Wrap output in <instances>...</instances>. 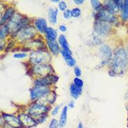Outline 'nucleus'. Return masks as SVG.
<instances>
[{
	"label": "nucleus",
	"mask_w": 128,
	"mask_h": 128,
	"mask_svg": "<svg viewBox=\"0 0 128 128\" xmlns=\"http://www.w3.org/2000/svg\"><path fill=\"white\" fill-rule=\"evenodd\" d=\"M47 45L48 46V48L51 51L53 55H58L59 52H60V46L58 43L56 41H48L47 40Z\"/></svg>",
	"instance_id": "nucleus-19"
},
{
	"label": "nucleus",
	"mask_w": 128,
	"mask_h": 128,
	"mask_svg": "<svg viewBox=\"0 0 128 128\" xmlns=\"http://www.w3.org/2000/svg\"><path fill=\"white\" fill-rule=\"evenodd\" d=\"M59 127L60 122L56 119H52L49 125V128H58Z\"/></svg>",
	"instance_id": "nucleus-29"
},
{
	"label": "nucleus",
	"mask_w": 128,
	"mask_h": 128,
	"mask_svg": "<svg viewBox=\"0 0 128 128\" xmlns=\"http://www.w3.org/2000/svg\"><path fill=\"white\" fill-rule=\"evenodd\" d=\"M58 9L55 7H50L48 9V19L50 22L52 24H56L58 21Z\"/></svg>",
	"instance_id": "nucleus-16"
},
{
	"label": "nucleus",
	"mask_w": 128,
	"mask_h": 128,
	"mask_svg": "<svg viewBox=\"0 0 128 128\" xmlns=\"http://www.w3.org/2000/svg\"><path fill=\"white\" fill-rule=\"evenodd\" d=\"M122 18L124 20L128 19V0L124 1V6L122 8Z\"/></svg>",
	"instance_id": "nucleus-24"
},
{
	"label": "nucleus",
	"mask_w": 128,
	"mask_h": 128,
	"mask_svg": "<svg viewBox=\"0 0 128 128\" xmlns=\"http://www.w3.org/2000/svg\"><path fill=\"white\" fill-rule=\"evenodd\" d=\"M74 84H75L76 86L79 87V88H81L83 86V81L82 80L79 78H75L74 79Z\"/></svg>",
	"instance_id": "nucleus-30"
},
{
	"label": "nucleus",
	"mask_w": 128,
	"mask_h": 128,
	"mask_svg": "<svg viewBox=\"0 0 128 128\" xmlns=\"http://www.w3.org/2000/svg\"><path fill=\"white\" fill-rule=\"evenodd\" d=\"M58 79L59 78L58 76L52 74H50L48 76L36 80L34 81V84L36 86H48L50 85L56 83Z\"/></svg>",
	"instance_id": "nucleus-9"
},
{
	"label": "nucleus",
	"mask_w": 128,
	"mask_h": 128,
	"mask_svg": "<svg viewBox=\"0 0 128 128\" xmlns=\"http://www.w3.org/2000/svg\"><path fill=\"white\" fill-rule=\"evenodd\" d=\"M74 3L78 5H81L84 3V1L83 0H74Z\"/></svg>",
	"instance_id": "nucleus-38"
},
{
	"label": "nucleus",
	"mask_w": 128,
	"mask_h": 128,
	"mask_svg": "<svg viewBox=\"0 0 128 128\" xmlns=\"http://www.w3.org/2000/svg\"><path fill=\"white\" fill-rule=\"evenodd\" d=\"M60 53L62 54V56L64 58V59L66 61V62L67 64V65L72 67L74 66L76 64V60L72 57V53L70 50H60Z\"/></svg>",
	"instance_id": "nucleus-13"
},
{
	"label": "nucleus",
	"mask_w": 128,
	"mask_h": 128,
	"mask_svg": "<svg viewBox=\"0 0 128 128\" xmlns=\"http://www.w3.org/2000/svg\"><path fill=\"white\" fill-rule=\"evenodd\" d=\"M97 20H102L107 22L108 23H115L117 22V19L115 17L113 13L106 8H103L97 14Z\"/></svg>",
	"instance_id": "nucleus-5"
},
{
	"label": "nucleus",
	"mask_w": 128,
	"mask_h": 128,
	"mask_svg": "<svg viewBox=\"0 0 128 128\" xmlns=\"http://www.w3.org/2000/svg\"><path fill=\"white\" fill-rule=\"evenodd\" d=\"M104 8H107L113 14H117L120 9L116 1H106Z\"/></svg>",
	"instance_id": "nucleus-18"
},
{
	"label": "nucleus",
	"mask_w": 128,
	"mask_h": 128,
	"mask_svg": "<svg viewBox=\"0 0 128 128\" xmlns=\"http://www.w3.org/2000/svg\"><path fill=\"white\" fill-rule=\"evenodd\" d=\"M128 64V52L123 48H118L114 52L113 61L111 62V70L115 74H122Z\"/></svg>",
	"instance_id": "nucleus-1"
},
{
	"label": "nucleus",
	"mask_w": 128,
	"mask_h": 128,
	"mask_svg": "<svg viewBox=\"0 0 128 128\" xmlns=\"http://www.w3.org/2000/svg\"><path fill=\"white\" fill-rule=\"evenodd\" d=\"M48 107L42 104L36 103L32 105L30 107L28 112L29 114L33 117H38L42 116L43 115H45L46 113L48 111Z\"/></svg>",
	"instance_id": "nucleus-7"
},
{
	"label": "nucleus",
	"mask_w": 128,
	"mask_h": 128,
	"mask_svg": "<svg viewBox=\"0 0 128 128\" xmlns=\"http://www.w3.org/2000/svg\"></svg>",
	"instance_id": "nucleus-41"
},
{
	"label": "nucleus",
	"mask_w": 128,
	"mask_h": 128,
	"mask_svg": "<svg viewBox=\"0 0 128 128\" xmlns=\"http://www.w3.org/2000/svg\"><path fill=\"white\" fill-rule=\"evenodd\" d=\"M68 106H65L62 110L60 118V128H64L66 123V118H67V110H68Z\"/></svg>",
	"instance_id": "nucleus-22"
},
{
	"label": "nucleus",
	"mask_w": 128,
	"mask_h": 128,
	"mask_svg": "<svg viewBox=\"0 0 128 128\" xmlns=\"http://www.w3.org/2000/svg\"><path fill=\"white\" fill-rule=\"evenodd\" d=\"M78 128H84L83 124H82V122H79V123H78Z\"/></svg>",
	"instance_id": "nucleus-39"
},
{
	"label": "nucleus",
	"mask_w": 128,
	"mask_h": 128,
	"mask_svg": "<svg viewBox=\"0 0 128 128\" xmlns=\"http://www.w3.org/2000/svg\"><path fill=\"white\" fill-rule=\"evenodd\" d=\"M32 71L34 74L44 77V76H48V74H51V72H53V69L50 64H45L34 65L32 67Z\"/></svg>",
	"instance_id": "nucleus-6"
},
{
	"label": "nucleus",
	"mask_w": 128,
	"mask_h": 128,
	"mask_svg": "<svg viewBox=\"0 0 128 128\" xmlns=\"http://www.w3.org/2000/svg\"><path fill=\"white\" fill-rule=\"evenodd\" d=\"M26 56H27V54L24 52H19V53H16L14 55V57L16 59H22V58H24Z\"/></svg>",
	"instance_id": "nucleus-31"
},
{
	"label": "nucleus",
	"mask_w": 128,
	"mask_h": 128,
	"mask_svg": "<svg viewBox=\"0 0 128 128\" xmlns=\"http://www.w3.org/2000/svg\"><path fill=\"white\" fill-rule=\"evenodd\" d=\"M90 3H91V5L93 7L94 9L95 10H97V11H98V12L103 8L102 4H101V2L100 1L92 0V1H90Z\"/></svg>",
	"instance_id": "nucleus-25"
},
{
	"label": "nucleus",
	"mask_w": 128,
	"mask_h": 128,
	"mask_svg": "<svg viewBox=\"0 0 128 128\" xmlns=\"http://www.w3.org/2000/svg\"><path fill=\"white\" fill-rule=\"evenodd\" d=\"M14 9L12 8H8L5 13L4 14V15L1 18V21H0V24L1 25L4 24L6 21H8V20H10L11 18L14 16Z\"/></svg>",
	"instance_id": "nucleus-20"
},
{
	"label": "nucleus",
	"mask_w": 128,
	"mask_h": 128,
	"mask_svg": "<svg viewBox=\"0 0 128 128\" xmlns=\"http://www.w3.org/2000/svg\"><path fill=\"white\" fill-rule=\"evenodd\" d=\"M100 53L102 55V62L101 66L106 64L111 60L112 56V50L109 46L103 44L100 48Z\"/></svg>",
	"instance_id": "nucleus-10"
},
{
	"label": "nucleus",
	"mask_w": 128,
	"mask_h": 128,
	"mask_svg": "<svg viewBox=\"0 0 128 128\" xmlns=\"http://www.w3.org/2000/svg\"><path fill=\"white\" fill-rule=\"evenodd\" d=\"M36 34V29L33 27H27V28L22 29L21 31L18 33V37L22 41H28L30 39H32L33 37H34L35 35Z\"/></svg>",
	"instance_id": "nucleus-8"
},
{
	"label": "nucleus",
	"mask_w": 128,
	"mask_h": 128,
	"mask_svg": "<svg viewBox=\"0 0 128 128\" xmlns=\"http://www.w3.org/2000/svg\"><path fill=\"white\" fill-rule=\"evenodd\" d=\"M94 30L99 36H106L111 31V24L107 22L97 20L94 24Z\"/></svg>",
	"instance_id": "nucleus-3"
},
{
	"label": "nucleus",
	"mask_w": 128,
	"mask_h": 128,
	"mask_svg": "<svg viewBox=\"0 0 128 128\" xmlns=\"http://www.w3.org/2000/svg\"><path fill=\"white\" fill-rule=\"evenodd\" d=\"M51 2H54V3H56V2H60L58 0H53V1L52 0Z\"/></svg>",
	"instance_id": "nucleus-40"
},
{
	"label": "nucleus",
	"mask_w": 128,
	"mask_h": 128,
	"mask_svg": "<svg viewBox=\"0 0 128 128\" xmlns=\"http://www.w3.org/2000/svg\"><path fill=\"white\" fill-rule=\"evenodd\" d=\"M51 94V96H50V93H48L47 94V97H46V100H48L49 103H50V104H53V102H55L56 99V94L55 92H50Z\"/></svg>",
	"instance_id": "nucleus-28"
},
{
	"label": "nucleus",
	"mask_w": 128,
	"mask_h": 128,
	"mask_svg": "<svg viewBox=\"0 0 128 128\" xmlns=\"http://www.w3.org/2000/svg\"><path fill=\"white\" fill-rule=\"evenodd\" d=\"M81 69H80V67L78 66H75L74 67V74L77 78H79L80 76H81Z\"/></svg>",
	"instance_id": "nucleus-34"
},
{
	"label": "nucleus",
	"mask_w": 128,
	"mask_h": 128,
	"mask_svg": "<svg viewBox=\"0 0 128 128\" xmlns=\"http://www.w3.org/2000/svg\"><path fill=\"white\" fill-rule=\"evenodd\" d=\"M50 92L48 86H35L30 90V97L32 100H35L38 98L44 97L46 94H48Z\"/></svg>",
	"instance_id": "nucleus-4"
},
{
	"label": "nucleus",
	"mask_w": 128,
	"mask_h": 128,
	"mask_svg": "<svg viewBox=\"0 0 128 128\" xmlns=\"http://www.w3.org/2000/svg\"><path fill=\"white\" fill-rule=\"evenodd\" d=\"M69 90H70V94H71V96L74 99H75V100H77L79 97L80 95L81 94V93H82V88L76 86V85L74 84V83H72L70 86Z\"/></svg>",
	"instance_id": "nucleus-17"
},
{
	"label": "nucleus",
	"mask_w": 128,
	"mask_h": 128,
	"mask_svg": "<svg viewBox=\"0 0 128 128\" xmlns=\"http://www.w3.org/2000/svg\"><path fill=\"white\" fill-rule=\"evenodd\" d=\"M19 119L20 120L22 124L26 127H32L36 124V121L34 120L30 114H21L18 116Z\"/></svg>",
	"instance_id": "nucleus-14"
},
{
	"label": "nucleus",
	"mask_w": 128,
	"mask_h": 128,
	"mask_svg": "<svg viewBox=\"0 0 128 128\" xmlns=\"http://www.w3.org/2000/svg\"><path fill=\"white\" fill-rule=\"evenodd\" d=\"M66 4L65 3V2L64 1H61L59 2V8L61 10H63V11H65L66 9Z\"/></svg>",
	"instance_id": "nucleus-32"
},
{
	"label": "nucleus",
	"mask_w": 128,
	"mask_h": 128,
	"mask_svg": "<svg viewBox=\"0 0 128 128\" xmlns=\"http://www.w3.org/2000/svg\"><path fill=\"white\" fill-rule=\"evenodd\" d=\"M61 106V105H58V106H56V107L54 108L53 109H52V116H56V115L58 114V111L60 110V108Z\"/></svg>",
	"instance_id": "nucleus-35"
},
{
	"label": "nucleus",
	"mask_w": 128,
	"mask_h": 128,
	"mask_svg": "<svg viewBox=\"0 0 128 128\" xmlns=\"http://www.w3.org/2000/svg\"><path fill=\"white\" fill-rule=\"evenodd\" d=\"M23 19L22 16L20 14H15L14 16L11 18L8 23V27L10 29V31L12 32H16L18 27L19 26V24L21 22L22 20Z\"/></svg>",
	"instance_id": "nucleus-12"
},
{
	"label": "nucleus",
	"mask_w": 128,
	"mask_h": 128,
	"mask_svg": "<svg viewBox=\"0 0 128 128\" xmlns=\"http://www.w3.org/2000/svg\"><path fill=\"white\" fill-rule=\"evenodd\" d=\"M59 30L62 32H65L66 31V27L64 24H61V25H60Z\"/></svg>",
	"instance_id": "nucleus-36"
},
{
	"label": "nucleus",
	"mask_w": 128,
	"mask_h": 128,
	"mask_svg": "<svg viewBox=\"0 0 128 128\" xmlns=\"http://www.w3.org/2000/svg\"><path fill=\"white\" fill-rule=\"evenodd\" d=\"M46 37L48 41H56L58 37V33L55 29L52 28H48L47 30L46 31Z\"/></svg>",
	"instance_id": "nucleus-21"
},
{
	"label": "nucleus",
	"mask_w": 128,
	"mask_h": 128,
	"mask_svg": "<svg viewBox=\"0 0 128 128\" xmlns=\"http://www.w3.org/2000/svg\"><path fill=\"white\" fill-rule=\"evenodd\" d=\"M74 106H75V103H74V102L72 101V102H69L67 106H69L70 108H74Z\"/></svg>",
	"instance_id": "nucleus-37"
},
{
	"label": "nucleus",
	"mask_w": 128,
	"mask_h": 128,
	"mask_svg": "<svg viewBox=\"0 0 128 128\" xmlns=\"http://www.w3.org/2000/svg\"><path fill=\"white\" fill-rule=\"evenodd\" d=\"M35 27L41 33H45L47 30V22L44 18H38L35 21Z\"/></svg>",
	"instance_id": "nucleus-15"
},
{
	"label": "nucleus",
	"mask_w": 128,
	"mask_h": 128,
	"mask_svg": "<svg viewBox=\"0 0 128 128\" xmlns=\"http://www.w3.org/2000/svg\"><path fill=\"white\" fill-rule=\"evenodd\" d=\"M63 17L65 19H69V18H71L72 17V12H71V10H66L65 11H64V14H63Z\"/></svg>",
	"instance_id": "nucleus-33"
},
{
	"label": "nucleus",
	"mask_w": 128,
	"mask_h": 128,
	"mask_svg": "<svg viewBox=\"0 0 128 128\" xmlns=\"http://www.w3.org/2000/svg\"><path fill=\"white\" fill-rule=\"evenodd\" d=\"M58 42H59L60 45L61 46V47L62 48V49H63V50H70L69 44H68L67 40H66L64 35H60L59 37H58Z\"/></svg>",
	"instance_id": "nucleus-23"
},
{
	"label": "nucleus",
	"mask_w": 128,
	"mask_h": 128,
	"mask_svg": "<svg viewBox=\"0 0 128 128\" xmlns=\"http://www.w3.org/2000/svg\"><path fill=\"white\" fill-rule=\"evenodd\" d=\"M3 118L6 122L8 125L10 127L14 128H20L22 126V124L19 118H17L16 116H14L13 115L7 114H4Z\"/></svg>",
	"instance_id": "nucleus-11"
},
{
	"label": "nucleus",
	"mask_w": 128,
	"mask_h": 128,
	"mask_svg": "<svg viewBox=\"0 0 128 128\" xmlns=\"http://www.w3.org/2000/svg\"><path fill=\"white\" fill-rule=\"evenodd\" d=\"M71 12H72V17L74 18L79 17L80 14H81V10L78 8H74L72 10H71Z\"/></svg>",
	"instance_id": "nucleus-27"
},
{
	"label": "nucleus",
	"mask_w": 128,
	"mask_h": 128,
	"mask_svg": "<svg viewBox=\"0 0 128 128\" xmlns=\"http://www.w3.org/2000/svg\"><path fill=\"white\" fill-rule=\"evenodd\" d=\"M51 57L47 51H44L42 50H36L32 52L30 56V62L34 65L38 64H45L50 61Z\"/></svg>",
	"instance_id": "nucleus-2"
},
{
	"label": "nucleus",
	"mask_w": 128,
	"mask_h": 128,
	"mask_svg": "<svg viewBox=\"0 0 128 128\" xmlns=\"http://www.w3.org/2000/svg\"><path fill=\"white\" fill-rule=\"evenodd\" d=\"M10 31V29L8 27V25H4L2 28H1V31H0V36H1V40H2L5 38L8 34V32Z\"/></svg>",
	"instance_id": "nucleus-26"
}]
</instances>
